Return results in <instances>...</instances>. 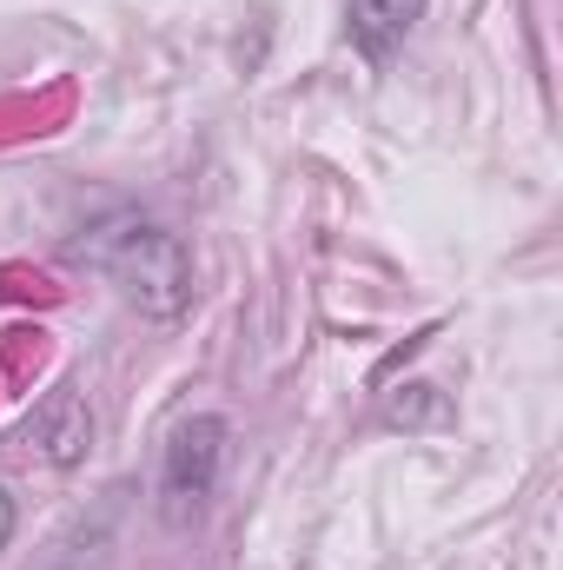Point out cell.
Returning <instances> with one entry per match:
<instances>
[{
  "label": "cell",
  "mask_w": 563,
  "mask_h": 570,
  "mask_svg": "<svg viewBox=\"0 0 563 570\" xmlns=\"http://www.w3.org/2000/svg\"><path fill=\"white\" fill-rule=\"evenodd\" d=\"M93 266L120 285L146 318H179L192 305V259L179 246V233L152 226V219H113L93 233Z\"/></svg>",
  "instance_id": "cell-1"
},
{
  "label": "cell",
  "mask_w": 563,
  "mask_h": 570,
  "mask_svg": "<svg viewBox=\"0 0 563 570\" xmlns=\"http://www.w3.org/2000/svg\"><path fill=\"white\" fill-rule=\"evenodd\" d=\"M219 464H226V419L219 412L186 419V425L172 431V444H166V464H159V511L172 524L199 518L206 498H213V484H219Z\"/></svg>",
  "instance_id": "cell-2"
},
{
  "label": "cell",
  "mask_w": 563,
  "mask_h": 570,
  "mask_svg": "<svg viewBox=\"0 0 563 570\" xmlns=\"http://www.w3.org/2000/svg\"><path fill=\"white\" fill-rule=\"evenodd\" d=\"M424 7H431V0H352V7H345V33H352V47H358L372 67H385V60L405 47V33L424 20Z\"/></svg>",
  "instance_id": "cell-3"
},
{
  "label": "cell",
  "mask_w": 563,
  "mask_h": 570,
  "mask_svg": "<svg viewBox=\"0 0 563 570\" xmlns=\"http://www.w3.org/2000/svg\"><path fill=\"white\" fill-rule=\"evenodd\" d=\"M33 431H40V444H47V458H53V464H73V458H87L93 419H87V405H80L73 392H60V399L33 419Z\"/></svg>",
  "instance_id": "cell-4"
},
{
  "label": "cell",
  "mask_w": 563,
  "mask_h": 570,
  "mask_svg": "<svg viewBox=\"0 0 563 570\" xmlns=\"http://www.w3.org/2000/svg\"><path fill=\"white\" fill-rule=\"evenodd\" d=\"M13 538V498H7V484H0V544Z\"/></svg>",
  "instance_id": "cell-5"
}]
</instances>
